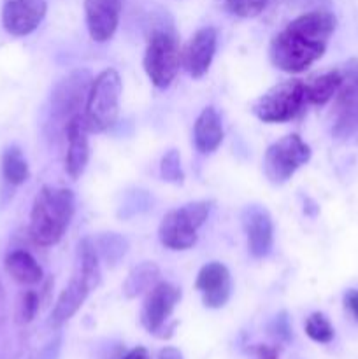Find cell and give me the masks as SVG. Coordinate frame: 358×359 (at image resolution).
Wrapping results in <instances>:
<instances>
[{
	"mask_svg": "<svg viewBox=\"0 0 358 359\" xmlns=\"http://www.w3.org/2000/svg\"><path fill=\"white\" fill-rule=\"evenodd\" d=\"M86 121L83 114L74 116L65 125L67 135V156L65 170L72 179H79L86 170L88 160H90V144H88Z\"/></svg>",
	"mask_w": 358,
	"mask_h": 359,
	"instance_id": "obj_17",
	"label": "cell"
},
{
	"mask_svg": "<svg viewBox=\"0 0 358 359\" xmlns=\"http://www.w3.org/2000/svg\"><path fill=\"white\" fill-rule=\"evenodd\" d=\"M98 256H104L109 263H116L119 258H123L126 252V241L119 237L118 233H105L95 242Z\"/></svg>",
	"mask_w": 358,
	"mask_h": 359,
	"instance_id": "obj_23",
	"label": "cell"
},
{
	"mask_svg": "<svg viewBox=\"0 0 358 359\" xmlns=\"http://www.w3.org/2000/svg\"><path fill=\"white\" fill-rule=\"evenodd\" d=\"M160 359H183V354L175 347H165L160 351Z\"/></svg>",
	"mask_w": 358,
	"mask_h": 359,
	"instance_id": "obj_33",
	"label": "cell"
},
{
	"mask_svg": "<svg viewBox=\"0 0 358 359\" xmlns=\"http://www.w3.org/2000/svg\"><path fill=\"white\" fill-rule=\"evenodd\" d=\"M39 304H41V300H39V294L35 291H25L20 298V305H18V318H20V321L30 323L35 318V314H37Z\"/></svg>",
	"mask_w": 358,
	"mask_h": 359,
	"instance_id": "obj_27",
	"label": "cell"
},
{
	"mask_svg": "<svg viewBox=\"0 0 358 359\" xmlns=\"http://www.w3.org/2000/svg\"><path fill=\"white\" fill-rule=\"evenodd\" d=\"M340 81H343L340 69L329 70V72L311 77L309 81H304L305 102L312 105H325L326 102H330L336 97L337 90L340 86Z\"/></svg>",
	"mask_w": 358,
	"mask_h": 359,
	"instance_id": "obj_20",
	"label": "cell"
},
{
	"mask_svg": "<svg viewBox=\"0 0 358 359\" xmlns=\"http://www.w3.org/2000/svg\"><path fill=\"white\" fill-rule=\"evenodd\" d=\"M305 104L304 81L288 79L274 84L256 98L251 111L263 123H286L293 119Z\"/></svg>",
	"mask_w": 358,
	"mask_h": 359,
	"instance_id": "obj_6",
	"label": "cell"
},
{
	"mask_svg": "<svg viewBox=\"0 0 358 359\" xmlns=\"http://www.w3.org/2000/svg\"><path fill=\"white\" fill-rule=\"evenodd\" d=\"M158 277H160V269L153 262L140 263L126 276L125 283H123V293L126 298H135L139 294L147 293L158 283Z\"/></svg>",
	"mask_w": 358,
	"mask_h": 359,
	"instance_id": "obj_21",
	"label": "cell"
},
{
	"mask_svg": "<svg viewBox=\"0 0 358 359\" xmlns=\"http://www.w3.org/2000/svg\"><path fill=\"white\" fill-rule=\"evenodd\" d=\"M344 307L350 312L351 318L358 321V290H350L344 294Z\"/></svg>",
	"mask_w": 358,
	"mask_h": 359,
	"instance_id": "obj_30",
	"label": "cell"
},
{
	"mask_svg": "<svg viewBox=\"0 0 358 359\" xmlns=\"http://www.w3.org/2000/svg\"><path fill=\"white\" fill-rule=\"evenodd\" d=\"M193 142L202 154L214 153L223 142V125L214 107H206L193 126Z\"/></svg>",
	"mask_w": 358,
	"mask_h": 359,
	"instance_id": "obj_18",
	"label": "cell"
},
{
	"mask_svg": "<svg viewBox=\"0 0 358 359\" xmlns=\"http://www.w3.org/2000/svg\"><path fill=\"white\" fill-rule=\"evenodd\" d=\"M270 333L283 340L290 339V321H288L286 312H281L274 318L272 325H270Z\"/></svg>",
	"mask_w": 358,
	"mask_h": 359,
	"instance_id": "obj_28",
	"label": "cell"
},
{
	"mask_svg": "<svg viewBox=\"0 0 358 359\" xmlns=\"http://www.w3.org/2000/svg\"><path fill=\"white\" fill-rule=\"evenodd\" d=\"M123 359H147V351L144 347H135V349L130 351Z\"/></svg>",
	"mask_w": 358,
	"mask_h": 359,
	"instance_id": "obj_34",
	"label": "cell"
},
{
	"mask_svg": "<svg viewBox=\"0 0 358 359\" xmlns=\"http://www.w3.org/2000/svg\"><path fill=\"white\" fill-rule=\"evenodd\" d=\"M305 333H307L309 339L318 344L332 342L333 335H336L330 321L321 312H314V314L309 316L307 321H305Z\"/></svg>",
	"mask_w": 358,
	"mask_h": 359,
	"instance_id": "obj_24",
	"label": "cell"
},
{
	"mask_svg": "<svg viewBox=\"0 0 358 359\" xmlns=\"http://www.w3.org/2000/svg\"><path fill=\"white\" fill-rule=\"evenodd\" d=\"M311 160V147L300 135L291 133L274 142L263 156V172L272 184H284L295 172Z\"/></svg>",
	"mask_w": 358,
	"mask_h": 359,
	"instance_id": "obj_8",
	"label": "cell"
},
{
	"mask_svg": "<svg viewBox=\"0 0 358 359\" xmlns=\"http://www.w3.org/2000/svg\"><path fill=\"white\" fill-rule=\"evenodd\" d=\"M60 349H62V337H56L51 342L46 344L42 349H39L30 359H58Z\"/></svg>",
	"mask_w": 358,
	"mask_h": 359,
	"instance_id": "obj_29",
	"label": "cell"
},
{
	"mask_svg": "<svg viewBox=\"0 0 358 359\" xmlns=\"http://www.w3.org/2000/svg\"><path fill=\"white\" fill-rule=\"evenodd\" d=\"M209 202H190L179 209L171 210L161 219L158 237L165 248L172 251H185L195 245L197 231L209 216Z\"/></svg>",
	"mask_w": 358,
	"mask_h": 359,
	"instance_id": "obj_5",
	"label": "cell"
},
{
	"mask_svg": "<svg viewBox=\"0 0 358 359\" xmlns=\"http://www.w3.org/2000/svg\"><path fill=\"white\" fill-rule=\"evenodd\" d=\"M195 287L202 293V302L207 309H221L232 293V279L227 266L220 262H211L200 269Z\"/></svg>",
	"mask_w": 358,
	"mask_h": 359,
	"instance_id": "obj_15",
	"label": "cell"
},
{
	"mask_svg": "<svg viewBox=\"0 0 358 359\" xmlns=\"http://www.w3.org/2000/svg\"><path fill=\"white\" fill-rule=\"evenodd\" d=\"M218 46V32L213 27L199 28L181 53V63L188 74L200 79L207 74Z\"/></svg>",
	"mask_w": 358,
	"mask_h": 359,
	"instance_id": "obj_13",
	"label": "cell"
},
{
	"mask_svg": "<svg viewBox=\"0 0 358 359\" xmlns=\"http://www.w3.org/2000/svg\"><path fill=\"white\" fill-rule=\"evenodd\" d=\"M2 175L11 186H21L30 177L27 158L18 146L6 147L2 153Z\"/></svg>",
	"mask_w": 358,
	"mask_h": 359,
	"instance_id": "obj_22",
	"label": "cell"
},
{
	"mask_svg": "<svg viewBox=\"0 0 358 359\" xmlns=\"http://www.w3.org/2000/svg\"><path fill=\"white\" fill-rule=\"evenodd\" d=\"M255 353L256 359H279L277 358V349L276 347H270V346H256L253 349Z\"/></svg>",
	"mask_w": 358,
	"mask_h": 359,
	"instance_id": "obj_31",
	"label": "cell"
},
{
	"mask_svg": "<svg viewBox=\"0 0 358 359\" xmlns=\"http://www.w3.org/2000/svg\"><path fill=\"white\" fill-rule=\"evenodd\" d=\"M144 70L157 88H168L178 76L181 51L178 39L168 30H154L144 53Z\"/></svg>",
	"mask_w": 358,
	"mask_h": 359,
	"instance_id": "obj_7",
	"label": "cell"
},
{
	"mask_svg": "<svg viewBox=\"0 0 358 359\" xmlns=\"http://www.w3.org/2000/svg\"><path fill=\"white\" fill-rule=\"evenodd\" d=\"M123 0H84V16L90 37L95 42H107L119 25Z\"/></svg>",
	"mask_w": 358,
	"mask_h": 359,
	"instance_id": "obj_16",
	"label": "cell"
},
{
	"mask_svg": "<svg viewBox=\"0 0 358 359\" xmlns=\"http://www.w3.org/2000/svg\"><path fill=\"white\" fill-rule=\"evenodd\" d=\"M340 86L333 105V128L337 139H346L358 132V60H350L340 69Z\"/></svg>",
	"mask_w": 358,
	"mask_h": 359,
	"instance_id": "obj_10",
	"label": "cell"
},
{
	"mask_svg": "<svg viewBox=\"0 0 358 359\" xmlns=\"http://www.w3.org/2000/svg\"><path fill=\"white\" fill-rule=\"evenodd\" d=\"M336 25V16L326 9L309 11L295 18L270 41L272 65L288 74L304 72L323 56Z\"/></svg>",
	"mask_w": 358,
	"mask_h": 359,
	"instance_id": "obj_1",
	"label": "cell"
},
{
	"mask_svg": "<svg viewBox=\"0 0 358 359\" xmlns=\"http://www.w3.org/2000/svg\"><path fill=\"white\" fill-rule=\"evenodd\" d=\"M4 266H6V272L13 277V280L23 284V286H34L42 280L41 265L30 252L23 251V249L9 252L6 256Z\"/></svg>",
	"mask_w": 358,
	"mask_h": 359,
	"instance_id": "obj_19",
	"label": "cell"
},
{
	"mask_svg": "<svg viewBox=\"0 0 358 359\" xmlns=\"http://www.w3.org/2000/svg\"><path fill=\"white\" fill-rule=\"evenodd\" d=\"M98 283H100V263H98L97 248H95L93 241L83 238L77 245L74 273L53 307L51 316H49V326L60 328L70 318H74L76 312L83 307L91 290L98 286Z\"/></svg>",
	"mask_w": 358,
	"mask_h": 359,
	"instance_id": "obj_3",
	"label": "cell"
},
{
	"mask_svg": "<svg viewBox=\"0 0 358 359\" xmlns=\"http://www.w3.org/2000/svg\"><path fill=\"white\" fill-rule=\"evenodd\" d=\"M121 90L123 84L118 70L105 69L93 77L83 112L90 133H102L114 125L119 114Z\"/></svg>",
	"mask_w": 358,
	"mask_h": 359,
	"instance_id": "obj_4",
	"label": "cell"
},
{
	"mask_svg": "<svg viewBox=\"0 0 358 359\" xmlns=\"http://www.w3.org/2000/svg\"><path fill=\"white\" fill-rule=\"evenodd\" d=\"M46 11V0H4L2 27L13 37H25L37 30Z\"/></svg>",
	"mask_w": 358,
	"mask_h": 359,
	"instance_id": "obj_12",
	"label": "cell"
},
{
	"mask_svg": "<svg viewBox=\"0 0 358 359\" xmlns=\"http://www.w3.org/2000/svg\"><path fill=\"white\" fill-rule=\"evenodd\" d=\"M270 0H227V9L239 18H255L263 13Z\"/></svg>",
	"mask_w": 358,
	"mask_h": 359,
	"instance_id": "obj_26",
	"label": "cell"
},
{
	"mask_svg": "<svg viewBox=\"0 0 358 359\" xmlns=\"http://www.w3.org/2000/svg\"><path fill=\"white\" fill-rule=\"evenodd\" d=\"M91 83H93V77L90 70L76 69L62 77L53 88L51 116L56 121L63 123V128L69 119L84 112Z\"/></svg>",
	"mask_w": 358,
	"mask_h": 359,
	"instance_id": "obj_9",
	"label": "cell"
},
{
	"mask_svg": "<svg viewBox=\"0 0 358 359\" xmlns=\"http://www.w3.org/2000/svg\"><path fill=\"white\" fill-rule=\"evenodd\" d=\"M242 226L253 258H265L274 244V223L269 210L260 205L246 207L242 212Z\"/></svg>",
	"mask_w": 358,
	"mask_h": 359,
	"instance_id": "obj_14",
	"label": "cell"
},
{
	"mask_svg": "<svg viewBox=\"0 0 358 359\" xmlns=\"http://www.w3.org/2000/svg\"><path fill=\"white\" fill-rule=\"evenodd\" d=\"M76 209L74 193L67 188L42 186L35 195L30 212V237L42 248L62 241Z\"/></svg>",
	"mask_w": 358,
	"mask_h": 359,
	"instance_id": "obj_2",
	"label": "cell"
},
{
	"mask_svg": "<svg viewBox=\"0 0 358 359\" xmlns=\"http://www.w3.org/2000/svg\"><path fill=\"white\" fill-rule=\"evenodd\" d=\"M160 174L161 179L172 184H181L183 179H185V172L181 167V156H179V151L171 149L164 154L160 163Z\"/></svg>",
	"mask_w": 358,
	"mask_h": 359,
	"instance_id": "obj_25",
	"label": "cell"
},
{
	"mask_svg": "<svg viewBox=\"0 0 358 359\" xmlns=\"http://www.w3.org/2000/svg\"><path fill=\"white\" fill-rule=\"evenodd\" d=\"M6 316H7V307H6V290H4V284L0 280V328L6 323Z\"/></svg>",
	"mask_w": 358,
	"mask_h": 359,
	"instance_id": "obj_32",
	"label": "cell"
},
{
	"mask_svg": "<svg viewBox=\"0 0 358 359\" xmlns=\"http://www.w3.org/2000/svg\"><path fill=\"white\" fill-rule=\"evenodd\" d=\"M181 300V290L171 283H157L146 294L140 321L150 333H158L164 330L174 312L175 305Z\"/></svg>",
	"mask_w": 358,
	"mask_h": 359,
	"instance_id": "obj_11",
	"label": "cell"
}]
</instances>
